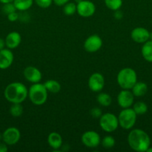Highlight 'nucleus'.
<instances>
[{
  "label": "nucleus",
  "mask_w": 152,
  "mask_h": 152,
  "mask_svg": "<svg viewBox=\"0 0 152 152\" xmlns=\"http://www.w3.org/2000/svg\"><path fill=\"white\" fill-rule=\"evenodd\" d=\"M150 40H152V32L150 33Z\"/></svg>",
  "instance_id": "58836bf2"
},
{
  "label": "nucleus",
  "mask_w": 152,
  "mask_h": 152,
  "mask_svg": "<svg viewBox=\"0 0 152 152\" xmlns=\"http://www.w3.org/2000/svg\"><path fill=\"white\" fill-rule=\"evenodd\" d=\"M7 19L11 22H16V21H17L19 18V13H16V11L9 13V14L7 15Z\"/></svg>",
  "instance_id": "7c9ffc66"
},
{
  "label": "nucleus",
  "mask_w": 152,
  "mask_h": 152,
  "mask_svg": "<svg viewBox=\"0 0 152 152\" xmlns=\"http://www.w3.org/2000/svg\"><path fill=\"white\" fill-rule=\"evenodd\" d=\"M116 80L121 88L131 90L137 82V72L131 68H124L118 73Z\"/></svg>",
  "instance_id": "7ed1b4c3"
},
{
  "label": "nucleus",
  "mask_w": 152,
  "mask_h": 152,
  "mask_svg": "<svg viewBox=\"0 0 152 152\" xmlns=\"http://www.w3.org/2000/svg\"><path fill=\"white\" fill-rule=\"evenodd\" d=\"M23 75L25 80L32 84L40 83L43 77L41 71L34 66L26 67L23 71Z\"/></svg>",
  "instance_id": "4468645a"
},
{
  "label": "nucleus",
  "mask_w": 152,
  "mask_h": 152,
  "mask_svg": "<svg viewBox=\"0 0 152 152\" xmlns=\"http://www.w3.org/2000/svg\"><path fill=\"white\" fill-rule=\"evenodd\" d=\"M21 138V133L16 127H9L2 133V141L7 145H13L17 143Z\"/></svg>",
  "instance_id": "9d476101"
},
{
  "label": "nucleus",
  "mask_w": 152,
  "mask_h": 152,
  "mask_svg": "<svg viewBox=\"0 0 152 152\" xmlns=\"http://www.w3.org/2000/svg\"><path fill=\"white\" fill-rule=\"evenodd\" d=\"M13 3L16 10L19 11H25L31 8L34 4V0H13Z\"/></svg>",
  "instance_id": "aec40b11"
},
{
  "label": "nucleus",
  "mask_w": 152,
  "mask_h": 152,
  "mask_svg": "<svg viewBox=\"0 0 152 152\" xmlns=\"http://www.w3.org/2000/svg\"><path fill=\"white\" fill-rule=\"evenodd\" d=\"M106 7L110 10L115 11L119 10L122 7L123 1L122 0H104Z\"/></svg>",
  "instance_id": "b1692460"
},
{
  "label": "nucleus",
  "mask_w": 152,
  "mask_h": 152,
  "mask_svg": "<svg viewBox=\"0 0 152 152\" xmlns=\"http://www.w3.org/2000/svg\"><path fill=\"white\" fill-rule=\"evenodd\" d=\"M10 114L13 117H19L23 114V107L21 103H12L10 108Z\"/></svg>",
  "instance_id": "393cba45"
},
{
  "label": "nucleus",
  "mask_w": 152,
  "mask_h": 152,
  "mask_svg": "<svg viewBox=\"0 0 152 152\" xmlns=\"http://www.w3.org/2000/svg\"><path fill=\"white\" fill-rule=\"evenodd\" d=\"M141 53L143 58L149 62H152V40L149 39L143 43L141 49Z\"/></svg>",
  "instance_id": "6ab92c4d"
},
{
  "label": "nucleus",
  "mask_w": 152,
  "mask_h": 152,
  "mask_svg": "<svg viewBox=\"0 0 152 152\" xmlns=\"http://www.w3.org/2000/svg\"><path fill=\"white\" fill-rule=\"evenodd\" d=\"M8 151L7 145L4 142H0V152H7Z\"/></svg>",
  "instance_id": "473e14b6"
},
{
  "label": "nucleus",
  "mask_w": 152,
  "mask_h": 152,
  "mask_svg": "<svg viewBox=\"0 0 152 152\" xmlns=\"http://www.w3.org/2000/svg\"><path fill=\"white\" fill-rule=\"evenodd\" d=\"M128 142L131 149L137 152H145L151 145V139L145 131L133 129L128 136Z\"/></svg>",
  "instance_id": "f257e3e1"
},
{
  "label": "nucleus",
  "mask_w": 152,
  "mask_h": 152,
  "mask_svg": "<svg viewBox=\"0 0 152 152\" xmlns=\"http://www.w3.org/2000/svg\"><path fill=\"white\" fill-rule=\"evenodd\" d=\"M146 152H152V148H151V146L149 147L147 149V151H146Z\"/></svg>",
  "instance_id": "e433bc0d"
},
{
  "label": "nucleus",
  "mask_w": 152,
  "mask_h": 152,
  "mask_svg": "<svg viewBox=\"0 0 152 152\" xmlns=\"http://www.w3.org/2000/svg\"><path fill=\"white\" fill-rule=\"evenodd\" d=\"M48 144L54 150H58L63 146V138L58 132H51L47 138Z\"/></svg>",
  "instance_id": "f3484780"
},
{
  "label": "nucleus",
  "mask_w": 152,
  "mask_h": 152,
  "mask_svg": "<svg viewBox=\"0 0 152 152\" xmlns=\"http://www.w3.org/2000/svg\"><path fill=\"white\" fill-rule=\"evenodd\" d=\"M5 46H6L5 40H4V39H2L0 37V50L4 48V47H5Z\"/></svg>",
  "instance_id": "f704fd0d"
},
{
  "label": "nucleus",
  "mask_w": 152,
  "mask_h": 152,
  "mask_svg": "<svg viewBox=\"0 0 152 152\" xmlns=\"http://www.w3.org/2000/svg\"><path fill=\"white\" fill-rule=\"evenodd\" d=\"M4 98L10 103H22L28 96V89L19 82H13L6 86Z\"/></svg>",
  "instance_id": "f03ea898"
},
{
  "label": "nucleus",
  "mask_w": 152,
  "mask_h": 152,
  "mask_svg": "<svg viewBox=\"0 0 152 152\" xmlns=\"http://www.w3.org/2000/svg\"><path fill=\"white\" fill-rule=\"evenodd\" d=\"M90 114L93 118L99 119L101 116L102 115V111H101V108H98V107H95V108H92L90 110Z\"/></svg>",
  "instance_id": "c756f323"
},
{
  "label": "nucleus",
  "mask_w": 152,
  "mask_h": 152,
  "mask_svg": "<svg viewBox=\"0 0 152 152\" xmlns=\"http://www.w3.org/2000/svg\"><path fill=\"white\" fill-rule=\"evenodd\" d=\"M48 94L43 83H34L28 89V98L35 105H43L48 99Z\"/></svg>",
  "instance_id": "20e7f679"
},
{
  "label": "nucleus",
  "mask_w": 152,
  "mask_h": 152,
  "mask_svg": "<svg viewBox=\"0 0 152 152\" xmlns=\"http://www.w3.org/2000/svg\"><path fill=\"white\" fill-rule=\"evenodd\" d=\"M103 41L101 37L96 34L89 36L86 39L83 43V48L88 53H95L101 48Z\"/></svg>",
  "instance_id": "1a4fd4ad"
},
{
  "label": "nucleus",
  "mask_w": 152,
  "mask_h": 152,
  "mask_svg": "<svg viewBox=\"0 0 152 152\" xmlns=\"http://www.w3.org/2000/svg\"><path fill=\"white\" fill-rule=\"evenodd\" d=\"M97 102L99 105L104 107H109L112 103V97L110 94L107 93H101L97 95Z\"/></svg>",
  "instance_id": "4be33fe9"
},
{
  "label": "nucleus",
  "mask_w": 152,
  "mask_h": 152,
  "mask_svg": "<svg viewBox=\"0 0 152 152\" xmlns=\"http://www.w3.org/2000/svg\"><path fill=\"white\" fill-rule=\"evenodd\" d=\"M38 7L41 8H48L52 5L53 0H34Z\"/></svg>",
  "instance_id": "c85d7f7f"
},
{
  "label": "nucleus",
  "mask_w": 152,
  "mask_h": 152,
  "mask_svg": "<svg viewBox=\"0 0 152 152\" xmlns=\"http://www.w3.org/2000/svg\"><path fill=\"white\" fill-rule=\"evenodd\" d=\"M4 40H5L6 47L11 50L19 47L22 42V37L19 32L12 31L6 36Z\"/></svg>",
  "instance_id": "dca6fc26"
},
{
  "label": "nucleus",
  "mask_w": 152,
  "mask_h": 152,
  "mask_svg": "<svg viewBox=\"0 0 152 152\" xmlns=\"http://www.w3.org/2000/svg\"><path fill=\"white\" fill-rule=\"evenodd\" d=\"M114 13V17L116 18V19H121L122 17H123V13L121 11L120 9L117 10H115Z\"/></svg>",
  "instance_id": "72a5a7b5"
},
{
  "label": "nucleus",
  "mask_w": 152,
  "mask_h": 152,
  "mask_svg": "<svg viewBox=\"0 0 152 152\" xmlns=\"http://www.w3.org/2000/svg\"><path fill=\"white\" fill-rule=\"evenodd\" d=\"M101 137L95 131L85 132L81 136V142L87 148H96L101 143Z\"/></svg>",
  "instance_id": "6e6552de"
},
{
  "label": "nucleus",
  "mask_w": 152,
  "mask_h": 152,
  "mask_svg": "<svg viewBox=\"0 0 152 152\" xmlns=\"http://www.w3.org/2000/svg\"><path fill=\"white\" fill-rule=\"evenodd\" d=\"M131 91L134 94V96H137V97L142 96L147 93L148 86L146 83L143 82H137L131 88Z\"/></svg>",
  "instance_id": "a211bd4d"
},
{
  "label": "nucleus",
  "mask_w": 152,
  "mask_h": 152,
  "mask_svg": "<svg viewBox=\"0 0 152 152\" xmlns=\"http://www.w3.org/2000/svg\"><path fill=\"white\" fill-rule=\"evenodd\" d=\"M63 7V11L64 14H66V16H72L77 12V4L74 2L69 1Z\"/></svg>",
  "instance_id": "a878e982"
},
{
  "label": "nucleus",
  "mask_w": 152,
  "mask_h": 152,
  "mask_svg": "<svg viewBox=\"0 0 152 152\" xmlns=\"http://www.w3.org/2000/svg\"><path fill=\"white\" fill-rule=\"evenodd\" d=\"M16 8L14 6L13 2L10 3H6V4H3L2 6V11L3 13H5L6 15L9 14L10 13H13V12L16 11Z\"/></svg>",
  "instance_id": "cd10ccee"
},
{
  "label": "nucleus",
  "mask_w": 152,
  "mask_h": 152,
  "mask_svg": "<svg viewBox=\"0 0 152 152\" xmlns=\"http://www.w3.org/2000/svg\"><path fill=\"white\" fill-rule=\"evenodd\" d=\"M117 102L121 108H131L134 103V94L129 89H122L117 96Z\"/></svg>",
  "instance_id": "f8f14e48"
},
{
  "label": "nucleus",
  "mask_w": 152,
  "mask_h": 152,
  "mask_svg": "<svg viewBox=\"0 0 152 152\" xmlns=\"http://www.w3.org/2000/svg\"><path fill=\"white\" fill-rule=\"evenodd\" d=\"M69 1H70V0H53V2L57 6H63Z\"/></svg>",
  "instance_id": "2f4dec72"
},
{
  "label": "nucleus",
  "mask_w": 152,
  "mask_h": 152,
  "mask_svg": "<svg viewBox=\"0 0 152 152\" xmlns=\"http://www.w3.org/2000/svg\"><path fill=\"white\" fill-rule=\"evenodd\" d=\"M99 126L104 132L112 133L119 126L118 117L112 113L102 114L99 118Z\"/></svg>",
  "instance_id": "423d86ee"
},
{
  "label": "nucleus",
  "mask_w": 152,
  "mask_h": 152,
  "mask_svg": "<svg viewBox=\"0 0 152 152\" xmlns=\"http://www.w3.org/2000/svg\"><path fill=\"white\" fill-rule=\"evenodd\" d=\"M137 114L132 108H123L118 116L119 124L125 130H130L136 124Z\"/></svg>",
  "instance_id": "39448f33"
},
{
  "label": "nucleus",
  "mask_w": 152,
  "mask_h": 152,
  "mask_svg": "<svg viewBox=\"0 0 152 152\" xmlns=\"http://www.w3.org/2000/svg\"><path fill=\"white\" fill-rule=\"evenodd\" d=\"M13 0H0V2L2 4H6V3H10L13 2Z\"/></svg>",
  "instance_id": "c9c22d12"
},
{
  "label": "nucleus",
  "mask_w": 152,
  "mask_h": 152,
  "mask_svg": "<svg viewBox=\"0 0 152 152\" xmlns=\"http://www.w3.org/2000/svg\"><path fill=\"white\" fill-rule=\"evenodd\" d=\"M131 37L135 42L143 44L150 39V32L146 28L137 27L132 30Z\"/></svg>",
  "instance_id": "ddd939ff"
},
{
  "label": "nucleus",
  "mask_w": 152,
  "mask_h": 152,
  "mask_svg": "<svg viewBox=\"0 0 152 152\" xmlns=\"http://www.w3.org/2000/svg\"><path fill=\"white\" fill-rule=\"evenodd\" d=\"M105 86V79L101 73H93L88 80V86L93 92H100Z\"/></svg>",
  "instance_id": "9b49d317"
},
{
  "label": "nucleus",
  "mask_w": 152,
  "mask_h": 152,
  "mask_svg": "<svg viewBox=\"0 0 152 152\" xmlns=\"http://www.w3.org/2000/svg\"><path fill=\"white\" fill-rule=\"evenodd\" d=\"M101 144L103 148L110 149V148H113L115 146L116 140H115V138L113 137L110 136V135H107V136H105L101 140Z\"/></svg>",
  "instance_id": "bb28decb"
},
{
  "label": "nucleus",
  "mask_w": 152,
  "mask_h": 152,
  "mask_svg": "<svg viewBox=\"0 0 152 152\" xmlns=\"http://www.w3.org/2000/svg\"><path fill=\"white\" fill-rule=\"evenodd\" d=\"M13 59L14 56L10 49L4 48L0 50V69L5 70L11 66Z\"/></svg>",
  "instance_id": "2eb2a0df"
},
{
  "label": "nucleus",
  "mask_w": 152,
  "mask_h": 152,
  "mask_svg": "<svg viewBox=\"0 0 152 152\" xmlns=\"http://www.w3.org/2000/svg\"><path fill=\"white\" fill-rule=\"evenodd\" d=\"M2 140V134L0 133V142H1Z\"/></svg>",
  "instance_id": "4c0bfd02"
},
{
  "label": "nucleus",
  "mask_w": 152,
  "mask_h": 152,
  "mask_svg": "<svg viewBox=\"0 0 152 152\" xmlns=\"http://www.w3.org/2000/svg\"><path fill=\"white\" fill-rule=\"evenodd\" d=\"M95 4L89 0H80L77 3V13L83 18H89L95 13Z\"/></svg>",
  "instance_id": "0eeeda50"
},
{
  "label": "nucleus",
  "mask_w": 152,
  "mask_h": 152,
  "mask_svg": "<svg viewBox=\"0 0 152 152\" xmlns=\"http://www.w3.org/2000/svg\"><path fill=\"white\" fill-rule=\"evenodd\" d=\"M133 109L137 115H142L148 111V106L145 102L142 101H139L133 105Z\"/></svg>",
  "instance_id": "5701e85b"
},
{
  "label": "nucleus",
  "mask_w": 152,
  "mask_h": 152,
  "mask_svg": "<svg viewBox=\"0 0 152 152\" xmlns=\"http://www.w3.org/2000/svg\"><path fill=\"white\" fill-rule=\"evenodd\" d=\"M44 86L47 89L48 92H50L52 94H57L61 91V86L57 80H49L45 82Z\"/></svg>",
  "instance_id": "412c9836"
}]
</instances>
